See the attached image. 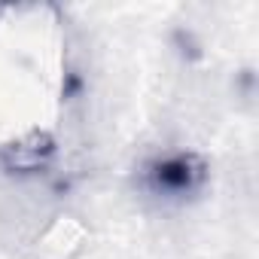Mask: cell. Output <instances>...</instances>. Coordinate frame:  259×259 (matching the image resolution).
<instances>
[{
  "mask_svg": "<svg viewBox=\"0 0 259 259\" xmlns=\"http://www.w3.org/2000/svg\"><path fill=\"white\" fill-rule=\"evenodd\" d=\"M201 180V168L195 165L192 156H171L165 162H156L150 168V186L156 192H168V195H183L189 189H195V183Z\"/></svg>",
  "mask_w": 259,
  "mask_h": 259,
  "instance_id": "1",
  "label": "cell"
}]
</instances>
